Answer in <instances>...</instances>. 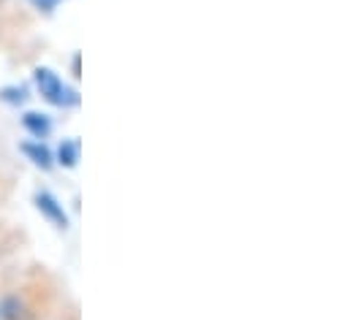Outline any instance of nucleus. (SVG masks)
I'll use <instances>...</instances> for the list:
<instances>
[{
	"instance_id": "1",
	"label": "nucleus",
	"mask_w": 351,
	"mask_h": 320,
	"mask_svg": "<svg viewBox=\"0 0 351 320\" xmlns=\"http://www.w3.org/2000/svg\"><path fill=\"white\" fill-rule=\"evenodd\" d=\"M33 77H36V87H38L41 98L49 101L52 106H60V109L80 106V92L74 87H69L52 68H36Z\"/></svg>"
},
{
	"instance_id": "2",
	"label": "nucleus",
	"mask_w": 351,
	"mask_h": 320,
	"mask_svg": "<svg viewBox=\"0 0 351 320\" xmlns=\"http://www.w3.org/2000/svg\"><path fill=\"white\" fill-rule=\"evenodd\" d=\"M33 201H36L38 212H41V215H44L49 223H55V226H58V228H63V231L69 228V217H66V212H63V204H60V201H58L52 193L38 190Z\"/></svg>"
},
{
	"instance_id": "3",
	"label": "nucleus",
	"mask_w": 351,
	"mask_h": 320,
	"mask_svg": "<svg viewBox=\"0 0 351 320\" xmlns=\"http://www.w3.org/2000/svg\"><path fill=\"white\" fill-rule=\"evenodd\" d=\"M22 125H25V128H27V131H30V133L38 139V142H41V139H44V136L52 131L49 117H47V114H36V111H27V114L22 117Z\"/></svg>"
},
{
	"instance_id": "4",
	"label": "nucleus",
	"mask_w": 351,
	"mask_h": 320,
	"mask_svg": "<svg viewBox=\"0 0 351 320\" xmlns=\"http://www.w3.org/2000/svg\"><path fill=\"white\" fill-rule=\"evenodd\" d=\"M22 152L33 160L36 165H41V168H52V152H49L41 142H27V144H22Z\"/></svg>"
},
{
	"instance_id": "5",
	"label": "nucleus",
	"mask_w": 351,
	"mask_h": 320,
	"mask_svg": "<svg viewBox=\"0 0 351 320\" xmlns=\"http://www.w3.org/2000/svg\"><path fill=\"white\" fill-rule=\"evenodd\" d=\"M77 160H80V142H77V139L63 142V144H60V150H58V163H60V165H66V168H74V165H77Z\"/></svg>"
},
{
	"instance_id": "6",
	"label": "nucleus",
	"mask_w": 351,
	"mask_h": 320,
	"mask_svg": "<svg viewBox=\"0 0 351 320\" xmlns=\"http://www.w3.org/2000/svg\"><path fill=\"white\" fill-rule=\"evenodd\" d=\"M30 3H33V5L38 8V11H44V14H49V11H55V8H58V5L63 3V0H30Z\"/></svg>"
}]
</instances>
